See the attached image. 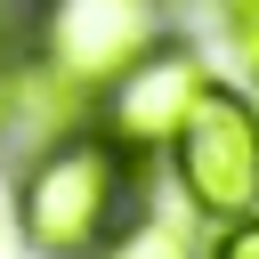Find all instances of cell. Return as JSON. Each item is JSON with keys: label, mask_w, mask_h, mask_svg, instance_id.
Returning <instances> with one entry per match:
<instances>
[{"label": "cell", "mask_w": 259, "mask_h": 259, "mask_svg": "<svg viewBox=\"0 0 259 259\" xmlns=\"http://www.w3.org/2000/svg\"><path fill=\"white\" fill-rule=\"evenodd\" d=\"M146 219V154L97 121L49 130L16 170V235L40 259H97Z\"/></svg>", "instance_id": "obj_1"}, {"label": "cell", "mask_w": 259, "mask_h": 259, "mask_svg": "<svg viewBox=\"0 0 259 259\" xmlns=\"http://www.w3.org/2000/svg\"><path fill=\"white\" fill-rule=\"evenodd\" d=\"M170 186L186 194L194 219H243L259 210V97L235 81H202L186 121L170 130Z\"/></svg>", "instance_id": "obj_2"}, {"label": "cell", "mask_w": 259, "mask_h": 259, "mask_svg": "<svg viewBox=\"0 0 259 259\" xmlns=\"http://www.w3.org/2000/svg\"><path fill=\"white\" fill-rule=\"evenodd\" d=\"M162 32H170V0H40L24 49L49 57L57 73H73L81 89H105Z\"/></svg>", "instance_id": "obj_3"}, {"label": "cell", "mask_w": 259, "mask_h": 259, "mask_svg": "<svg viewBox=\"0 0 259 259\" xmlns=\"http://www.w3.org/2000/svg\"><path fill=\"white\" fill-rule=\"evenodd\" d=\"M202 81H210V65H202V49L194 40H178V32H162L154 49H138L105 89H97V130H113L121 146H138V154H162L170 146V130L186 121V105L202 97Z\"/></svg>", "instance_id": "obj_4"}, {"label": "cell", "mask_w": 259, "mask_h": 259, "mask_svg": "<svg viewBox=\"0 0 259 259\" xmlns=\"http://www.w3.org/2000/svg\"><path fill=\"white\" fill-rule=\"evenodd\" d=\"M97 259H194V235H178V227H162V219H138L113 251H97Z\"/></svg>", "instance_id": "obj_5"}, {"label": "cell", "mask_w": 259, "mask_h": 259, "mask_svg": "<svg viewBox=\"0 0 259 259\" xmlns=\"http://www.w3.org/2000/svg\"><path fill=\"white\" fill-rule=\"evenodd\" d=\"M24 121V40H0V146Z\"/></svg>", "instance_id": "obj_6"}, {"label": "cell", "mask_w": 259, "mask_h": 259, "mask_svg": "<svg viewBox=\"0 0 259 259\" xmlns=\"http://www.w3.org/2000/svg\"><path fill=\"white\" fill-rule=\"evenodd\" d=\"M210 259H259V210H243V219H219V235H210Z\"/></svg>", "instance_id": "obj_7"}, {"label": "cell", "mask_w": 259, "mask_h": 259, "mask_svg": "<svg viewBox=\"0 0 259 259\" xmlns=\"http://www.w3.org/2000/svg\"><path fill=\"white\" fill-rule=\"evenodd\" d=\"M32 8L40 0H0V40H24L32 32Z\"/></svg>", "instance_id": "obj_8"}, {"label": "cell", "mask_w": 259, "mask_h": 259, "mask_svg": "<svg viewBox=\"0 0 259 259\" xmlns=\"http://www.w3.org/2000/svg\"><path fill=\"white\" fill-rule=\"evenodd\" d=\"M235 57L251 65V89H259V16H251V24H235Z\"/></svg>", "instance_id": "obj_9"}, {"label": "cell", "mask_w": 259, "mask_h": 259, "mask_svg": "<svg viewBox=\"0 0 259 259\" xmlns=\"http://www.w3.org/2000/svg\"><path fill=\"white\" fill-rule=\"evenodd\" d=\"M210 8H219V24H227V32H235V24H251V16H259V0H210Z\"/></svg>", "instance_id": "obj_10"}]
</instances>
